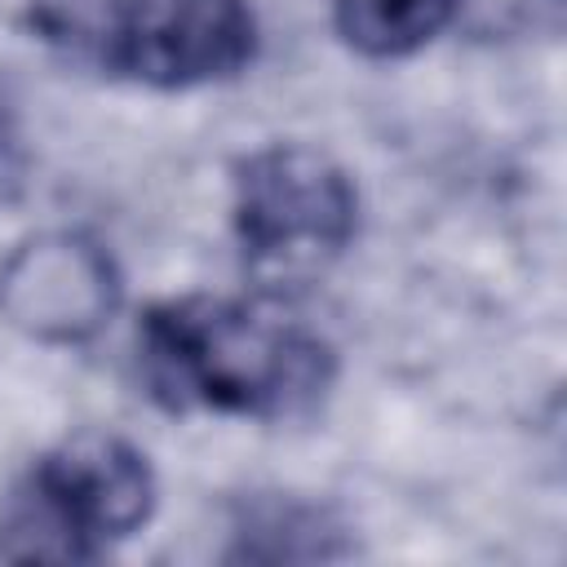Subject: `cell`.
<instances>
[{
    "mask_svg": "<svg viewBox=\"0 0 567 567\" xmlns=\"http://www.w3.org/2000/svg\"><path fill=\"white\" fill-rule=\"evenodd\" d=\"M155 478L146 456L115 434H71L31 474L4 536H27L13 558H75L137 532L151 518Z\"/></svg>",
    "mask_w": 567,
    "mask_h": 567,
    "instance_id": "obj_2",
    "label": "cell"
},
{
    "mask_svg": "<svg viewBox=\"0 0 567 567\" xmlns=\"http://www.w3.org/2000/svg\"><path fill=\"white\" fill-rule=\"evenodd\" d=\"M146 381L168 403L284 412L323 385V346L288 319L235 301H173L142 328Z\"/></svg>",
    "mask_w": 567,
    "mask_h": 567,
    "instance_id": "obj_1",
    "label": "cell"
},
{
    "mask_svg": "<svg viewBox=\"0 0 567 567\" xmlns=\"http://www.w3.org/2000/svg\"><path fill=\"white\" fill-rule=\"evenodd\" d=\"M456 0H337V31L368 58H399L434 40Z\"/></svg>",
    "mask_w": 567,
    "mask_h": 567,
    "instance_id": "obj_6",
    "label": "cell"
},
{
    "mask_svg": "<svg viewBox=\"0 0 567 567\" xmlns=\"http://www.w3.org/2000/svg\"><path fill=\"white\" fill-rule=\"evenodd\" d=\"M244 0H133L106 40V58L142 84L190 89L235 75L252 58Z\"/></svg>",
    "mask_w": 567,
    "mask_h": 567,
    "instance_id": "obj_4",
    "label": "cell"
},
{
    "mask_svg": "<svg viewBox=\"0 0 567 567\" xmlns=\"http://www.w3.org/2000/svg\"><path fill=\"white\" fill-rule=\"evenodd\" d=\"M235 230L257 275L310 279L354 235V186L310 146H266L239 164Z\"/></svg>",
    "mask_w": 567,
    "mask_h": 567,
    "instance_id": "obj_3",
    "label": "cell"
},
{
    "mask_svg": "<svg viewBox=\"0 0 567 567\" xmlns=\"http://www.w3.org/2000/svg\"><path fill=\"white\" fill-rule=\"evenodd\" d=\"M111 257L71 230L22 239L0 261V315L35 341H84L115 310Z\"/></svg>",
    "mask_w": 567,
    "mask_h": 567,
    "instance_id": "obj_5",
    "label": "cell"
}]
</instances>
